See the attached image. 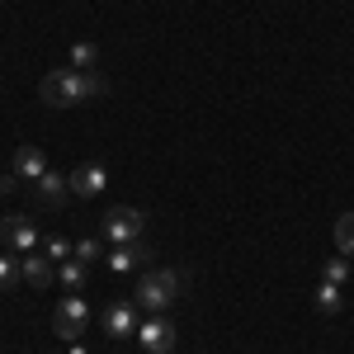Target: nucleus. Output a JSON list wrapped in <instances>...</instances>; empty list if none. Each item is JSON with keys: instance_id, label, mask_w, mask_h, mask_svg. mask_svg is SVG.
Returning a JSON list of instances; mask_svg holds the SVG:
<instances>
[{"instance_id": "13", "label": "nucleus", "mask_w": 354, "mask_h": 354, "mask_svg": "<svg viewBox=\"0 0 354 354\" xmlns=\"http://www.w3.org/2000/svg\"><path fill=\"white\" fill-rule=\"evenodd\" d=\"M335 250L340 255H354V213H340L335 218Z\"/></svg>"}, {"instance_id": "20", "label": "nucleus", "mask_w": 354, "mask_h": 354, "mask_svg": "<svg viewBox=\"0 0 354 354\" xmlns=\"http://www.w3.org/2000/svg\"><path fill=\"white\" fill-rule=\"evenodd\" d=\"M15 260H10V255H0V293H5V288H10V283H15Z\"/></svg>"}, {"instance_id": "15", "label": "nucleus", "mask_w": 354, "mask_h": 354, "mask_svg": "<svg viewBox=\"0 0 354 354\" xmlns=\"http://www.w3.org/2000/svg\"><path fill=\"white\" fill-rule=\"evenodd\" d=\"M317 312H326V317L340 312V283H326V279H322V288H317Z\"/></svg>"}, {"instance_id": "17", "label": "nucleus", "mask_w": 354, "mask_h": 354, "mask_svg": "<svg viewBox=\"0 0 354 354\" xmlns=\"http://www.w3.org/2000/svg\"><path fill=\"white\" fill-rule=\"evenodd\" d=\"M322 279H326V283H345V279H350V260H345V255H330L326 265H322Z\"/></svg>"}, {"instance_id": "5", "label": "nucleus", "mask_w": 354, "mask_h": 354, "mask_svg": "<svg viewBox=\"0 0 354 354\" xmlns=\"http://www.w3.org/2000/svg\"><path fill=\"white\" fill-rule=\"evenodd\" d=\"M0 241H5V250H15V255H28L38 245V227L24 213H10V218L0 222Z\"/></svg>"}, {"instance_id": "9", "label": "nucleus", "mask_w": 354, "mask_h": 354, "mask_svg": "<svg viewBox=\"0 0 354 354\" xmlns=\"http://www.w3.org/2000/svg\"><path fill=\"white\" fill-rule=\"evenodd\" d=\"M10 175H15V180H33V185H38V180L48 175V156H43V147H19V151H15V170H10Z\"/></svg>"}, {"instance_id": "8", "label": "nucleus", "mask_w": 354, "mask_h": 354, "mask_svg": "<svg viewBox=\"0 0 354 354\" xmlns=\"http://www.w3.org/2000/svg\"><path fill=\"white\" fill-rule=\"evenodd\" d=\"M137 302H113L109 312H104V330H109L113 340H128V335H137Z\"/></svg>"}, {"instance_id": "7", "label": "nucleus", "mask_w": 354, "mask_h": 354, "mask_svg": "<svg viewBox=\"0 0 354 354\" xmlns=\"http://www.w3.org/2000/svg\"><path fill=\"white\" fill-rule=\"evenodd\" d=\"M66 180H71V194H76V198H100V194L109 189V170H104L100 161L76 165V170H71Z\"/></svg>"}, {"instance_id": "1", "label": "nucleus", "mask_w": 354, "mask_h": 354, "mask_svg": "<svg viewBox=\"0 0 354 354\" xmlns=\"http://www.w3.org/2000/svg\"><path fill=\"white\" fill-rule=\"evenodd\" d=\"M104 90H109L104 76L76 71V66H62V71H48V76H43L38 100L53 104V109H71V104H85V100H95V95H104Z\"/></svg>"}, {"instance_id": "2", "label": "nucleus", "mask_w": 354, "mask_h": 354, "mask_svg": "<svg viewBox=\"0 0 354 354\" xmlns=\"http://www.w3.org/2000/svg\"><path fill=\"white\" fill-rule=\"evenodd\" d=\"M180 288H185V274L180 270H147L142 279H137V293H133V302L142 307V312H165L170 302L180 298Z\"/></svg>"}, {"instance_id": "12", "label": "nucleus", "mask_w": 354, "mask_h": 354, "mask_svg": "<svg viewBox=\"0 0 354 354\" xmlns=\"http://www.w3.org/2000/svg\"><path fill=\"white\" fill-rule=\"evenodd\" d=\"M19 279H24L28 288H48L53 283V260L48 255H28L24 265H19Z\"/></svg>"}, {"instance_id": "18", "label": "nucleus", "mask_w": 354, "mask_h": 354, "mask_svg": "<svg viewBox=\"0 0 354 354\" xmlns=\"http://www.w3.org/2000/svg\"><path fill=\"white\" fill-rule=\"evenodd\" d=\"M95 62H100V48H95V43H76V48H71V66H76V71H90Z\"/></svg>"}, {"instance_id": "11", "label": "nucleus", "mask_w": 354, "mask_h": 354, "mask_svg": "<svg viewBox=\"0 0 354 354\" xmlns=\"http://www.w3.org/2000/svg\"><path fill=\"white\" fill-rule=\"evenodd\" d=\"M38 198H43V203H53V208H62V203L71 198V180H66V175H57V170H48V175L38 180Z\"/></svg>"}, {"instance_id": "3", "label": "nucleus", "mask_w": 354, "mask_h": 354, "mask_svg": "<svg viewBox=\"0 0 354 354\" xmlns=\"http://www.w3.org/2000/svg\"><path fill=\"white\" fill-rule=\"evenodd\" d=\"M142 227H147V213H142V208H109V213H104V236H109L113 245L142 241Z\"/></svg>"}, {"instance_id": "19", "label": "nucleus", "mask_w": 354, "mask_h": 354, "mask_svg": "<svg viewBox=\"0 0 354 354\" xmlns=\"http://www.w3.org/2000/svg\"><path fill=\"white\" fill-rule=\"evenodd\" d=\"M43 255H48V260H53V265H62V260H71V241H62V236H53V241H48V250H43Z\"/></svg>"}, {"instance_id": "14", "label": "nucleus", "mask_w": 354, "mask_h": 354, "mask_svg": "<svg viewBox=\"0 0 354 354\" xmlns=\"http://www.w3.org/2000/svg\"><path fill=\"white\" fill-rule=\"evenodd\" d=\"M57 279H62V288L81 293V288H85V265H81V260H62V270H57Z\"/></svg>"}, {"instance_id": "4", "label": "nucleus", "mask_w": 354, "mask_h": 354, "mask_svg": "<svg viewBox=\"0 0 354 354\" xmlns=\"http://www.w3.org/2000/svg\"><path fill=\"white\" fill-rule=\"evenodd\" d=\"M53 330L62 340H81L85 330H90V307L81 298H62L57 312H53Z\"/></svg>"}, {"instance_id": "10", "label": "nucleus", "mask_w": 354, "mask_h": 354, "mask_svg": "<svg viewBox=\"0 0 354 354\" xmlns=\"http://www.w3.org/2000/svg\"><path fill=\"white\" fill-rule=\"evenodd\" d=\"M147 245L142 241H128V245H113V255H109V270H118V274H128V270H137V265H147Z\"/></svg>"}, {"instance_id": "6", "label": "nucleus", "mask_w": 354, "mask_h": 354, "mask_svg": "<svg viewBox=\"0 0 354 354\" xmlns=\"http://www.w3.org/2000/svg\"><path fill=\"white\" fill-rule=\"evenodd\" d=\"M137 345H142L147 354H170L175 350V326L165 322V312H156L151 322L137 326Z\"/></svg>"}, {"instance_id": "16", "label": "nucleus", "mask_w": 354, "mask_h": 354, "mask_svg": "<svg viewBox=\"0 0 354 354\" xmlns=\"http://www.w3.org/2000/svg\"><path fill=\"white\" fill-rule=\"evenodd\" d=\"M100 255H104V245L95 241V236H85V241H76V245H71V260H81V265H95Z\"/></svg>"}]
</instances>
